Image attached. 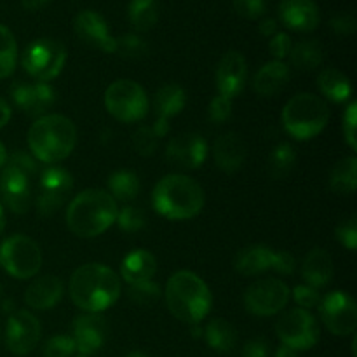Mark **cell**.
<instances>
[{"instance_id": "cell-31", "label": "cell", "mask_w": 357, "mask_h": 357, "mask_svg": "<svg viewBox=\"0 0 357 357\" xmlns=\"http://www.w3.org/2000/svg\"><path fill=\"white\" fill-rule=\"evenodd\" d=\"M128 16L136 31L152 30L160 17L159 0H131Z\"/></svg>"}, {"instance_id": "cell-21", "label": "cell", "mask_w": 357, "mask_h": 357, "mask_svg": "<svg viewBox=\"0 0 357 357\" xmlns=\"http://www.w3.org/2000/svg\"><path fill=\"white\" fill-rule=\"evenodd\" d=\"M279 20L293 31H312L319 26L321 13L314 0H281Z\"/></svg>"}, {"instance_id": "cell-38", "label": "cell", "mask_w": 357, "mask_h": 357, "mask_svg": "<svg viewBox=\"0 0 357 357\" xmlns=\"http://www.w3.org/2000/svg\"><path fill=\"white\" fill-rule=\"evenodd\" d=\"M128 296L131 302H135L136 305L139 307H152L155 305L157 302L162 296V291H160L159 284L153 282L152 279L150 281L136 282V284H129Z\"/></svg>"}, {"instance_id": "cell-29", "label": "cell", "mask_w": 357, "mask_h": 357, "mask_svg": "<svg viewBox=\"0 0 357 357\" xmlns=\"http://www.w3.org/2000/svg\"><path fill=\"white\" fill-rule=\"evenodd\" d=\"M185 105H187V94H185L183 87L178 86V84L162 86L155 93V98H153V108H155L157 119H166V121L181 114Z\"/></svg>"}, {"instance_id": "cell-5", "label": "cell", "mask_w": 357, "mask_h": 357, "mask_svg": "<svg viewBox=\"0 0 357 357\" xmlns=\"http://www.w3.org/2000/svg\"><path fill=\"white\" fill-rule=\"evenodd\" d=\"M164 296L171 314L190 326L201 324L213 305V295L208 284L190 271H180L171 275Z\"/></svg>"}, {"instance_id": "cell-6", "label": "cell", "mask_w": 357, "mask_h": 357, "mask_svg": "<svg viewBox=\"0 0 357 357\" xmlns=\"http://www.w3.org/2000/svg\"><path fill=\"white\" fill-rule=\"evenodd\" d=\"M38 176V166L35 157L26 152H17L7 155L0 174V194L3 204L16 215H23L30 209L33 199V180Z\"/></svg>"}, {"instance_id": "cell-7", "label": "cell", "mask_w": 357, "mask_h": 357, "mask_svg": "<svg viewBox=\"0 0 357 357\" xmlns=\"http://www.w3.org/2000/svg\"><path fill=\"white\" fill-rule=\"evenodd\" d=\"M330 121L326 101L312 93L295 94L282 108V126L295 139L316 138Z\"/></svg>"}, {"instance_id": "cell-1", "label": "cell", "mask_w": 357, "mask_h": 357, "mask_svg": "<svg viewBox=\"0 0 357 357\" xmlns=\"http://www.w3.org/2000/svg\"><path fill=\"white\" fill-rule=\"evenodd\" d=\"M68 293L84 312L100 314L110 309L121 296V278L107 265L86 264L70 278Z\"/></svg>"}, {"instance_id": "cell-26", "label": "cell", "mask_w": 357, "mask_h": 357, "mask_svg": "<svg viewBox=\"0 0 357 357\" xmlns=\"http://www.w3.org/2000/svg\"><path fill=\"white\" fill-rule=\"evenodd\" d=\"M333 260L330 253L321 248L310 251L302 264V278L307 282V286L319 289L326 286L333 279Z\"/></svg>"}, {"instance_id": "cell-24", "label": "cell", "mask_w": 357, "mask_h": 357, "mask_svg": "<svg viewBox=\"0 0 357 357\" xmlns=\"http://www.w3.org/2000/svg\"><path fill=\"white\" fill-rule=\"evenodd\" d=\"M278 251L261 244H253L239 251L236 257V271L243 275H258L261 272L275 271Z\"/></svg>"}, {"instance_id": "cell-35", "label": "cell", "mask_w": 357, "mask_h": 357, "mask_svg": "<svg viewBox=\"0 0 357 357\" xmlns=\"http://www.w3.org/2000/svg\"><path fill=\"white\" fill-rule=\"evenodd\" d=\"M296 164V152L289 143H279L268 155V173L275 180H282L293 171Z\"/></svg>"}, {"instance_id": "cell-55", "label": "cell", "mask_w": 357, "mask_h": 357, "mask_svg": "<svg viewBox=\"0 0 357 357\" xmlns=\"http://www.w3.org/2000/svg\"><path fill=\"white\" fill-rule=\"evenodd\" d=\"M275 357H300L298 352L293 351V349L286 347V345H281V347L278 349V352H275Z\"/></svg>"}, {"instance_id": "cell-57", "label": "cell", "mask_w": 357, "mask_h": 357, "mask_svg": "<svg viewBox=\"0 0 357 357\" xmlns=\"http://www.w3.org/2000/svg\"><path fill=\"white\" fill-rule=\"evenodd\" d=\"M3 229H6V211H3V206L0 202V234L3 232Z\"/></svg>"}, {"instance_id": "cell-56", "label": "cell", "mask_w": 357, "mask_h": 357, "mask_svg": "<svg viewBox=\"0 0 357 357\" xmlns=\"http://www.w3.org/2000/svg\"><path fill=\"white\" fill-rule=\"evenodd\" d=\"M7 155H9V153H7L6 145H3V143L0 142V167H3V164H6Z\"/></svg>"}, {"instance_id": "cell-61", "label": "cell", "mask_w": 357, "mask_h": 357, "mask_svg": "<svg viewBox=\"0 0 357 357\" xmlns=\"http://www.w3.org/2000/svg\"><path fill=\"white\" fill-rule=\"evenodd\" d=\"M77 357H87V356H77Z\"/></svg>"}, {"instance_id": "cell-34", "label": "cell", "mask_w": 357, "mask_h": 357, "mask_svg": "<svg viewBox=\"0 0 357 357\" xmlns=\"http://www.w3.org/2000/svg\"><path fill=\"white\" fill-rule=\"evenodd\" d=\"M108 194L115 201L131 202L139 194V178L138 174L128 169H119L108 178Z\"/></svg>"}, {"instance_id": "cell-50", "label": "cell", "mask_w": 357, "mask_h": 357, "mask_svg": "<svg viewBox=\"0 0 357 357\" xmlns=\"http://www.w3.org/2000/svg\"><path fill=\"white\" fill-rule=\"evenodd\" d=\"M296 267V260L291 253L288 251H278V265H275V272L279 274H293Z\"/></svg>"}, {"instance_id": "cell-9", "label": "cell", "mask_w": 357, "mask_h": 357, "mask_svg": "<svg viewBox=\"0 0 357 357\" xmlns=\"http://www.w3.org/2000/svg\"><path fill=\"white\" fill-rule=\"evenodd\" d=\"M105 107L117 121L138 122L149 114V96L138 82L121 79L112 82L105 91Z\"/></svg>"}, {"instance_id": "cell-4", "label": "cell", "mask_w": 357, "mask_h": 357, "mask_svg": "<svg viewBox=\"0 0 357 357\" xmlns=\"http://www.w3.org/2000/svg\"><path fill=\"white\" fill-rule=\"evenodd\" d=\"M204 190L187 174H167L152 192V204L167 220H190L204 208Z\"/></svg>"}, {"instance_id": "cell-46", "label": "cell", "mask_w": 357, "mask_h": 357, "mask_svg": "<svg viewBox=\"0 0 357 357\" xmlns=\"http://www.w3.org/2000/svg\"><path fill=\"white\" fill-rule=\"evenodd\" d=\"M291 47V37H289L288 33H284V31H278V33H275L274 37H271V40H268V51H271V54L274 56L278 61H282L284 58H288Z\"/></svg>"}, {"instance_id": "cell-33", "label": "cell", "mask_w": 357, "mask_h": 357, "mask_svg": "<svg viewBox=\"0 0 357 357\" xmlns=\"http://www.w3.org/2000/svg\"><path fill=\"white\" fill-rule=\"evenodd\" d=\"M289 59H291V65L296 70H302V72L316 70L317 66H321V63L324 59L323 45L317 40L298 42L289 51Z\"/></svg>"}, {"instance_id": "cell-13", "label": "cell", "mask_w": 357, "mask_h": 357, "mask_svg": "<svg viewBox=\"0 0 357 357\" xmlns=\"http://www.w3.org/2000/svg\"><path fill=\"white\" fill-rule=\"evenodd\" d=\"M291 289L281 279H260L244 293V307L253 316L268 317L279 314L288 305Z\"/></svg>"}, {"instance_id": "cell-20", "label": "cell", "mask_w": 357, "mask_h": 357, "mask_svg": "<svg viewBox=\"0 0 357 357\" xmlns=\"http://www.w3.org/2000/svg\"><path fill=\"white\" fill-rule=\"evenodd\" d=\"M107 321L100 314L86 312L73 321V342L80 356H91L103 347L107 340Z\"/></svg>"}, {"instance_id": "cell-58", "label": "cell", "mask_w": 357, "mask_h": 357, "mask_svg": "<svg viewBox=\"0 0 357 357\" xmlns=\"http://www.w3.org/2000/svg\"><path fill=\"white\" fill-rule=\"evenodd\" d=\"M2 305H3L2 309L6 310V312H7V310H9L10 314L14 312V302H13V300H3V302H2Z\"/></svg>"}, {"instance_id": "cell-48", "label": "cell", "mask_w": 357, "mask_h": 357, "mask_svg": "<svg viewBox=\"0 0 357 357\" xmlns=\"http://www.w3.org/2000/svg\"><path fill=\"white\" fill-rule=\"evenodd\" d=\"M330 26L337 35H352L356 31V20L352 14H337L330 20Z\"/></svg>"}, {"instance_id": "cell-3", "label": "cell", "mask_w": 357, "mask_h": 357, "mask_svg": "<svg viewBox=\"0 0 357 357\" xmlns=\"http://www.w3.org/2000/svg\"><path fill=\"white\" fill-rule=\"evenodd\" d=\"M77 145L75 124L59 114L42 115L28 131V146L40 162L54 166L70 157Z\"/></svg>"}, {"instance_id": "cell-2", "label": "cell", "mask_w": 357, "mask_h": 357, "mask_svg": "<svg viewBox=\"0 0 357 357\" xmlns=\"http://www.w3.org/2000/svg\"><path fill=\"white\" fill-rule=\"evenodd\" d=\"M117 213V201L107 190L87 188L68 204L66 225L79 237H96L114 225Z\"/></svg>"}, {"instance_id": "cell-11", "label": "cell", "mask_w": 357, "mask_h": 357, "mask_svg": "<svg viewBox=\"0 0 357 357\" xmlns=\"http://www.w3.org/2000/svg\"><path fill=\"white\" fill-rule=\"evenodd\" d=\"M275 333L282 345L293 351H309L319 342V323L316 317L300 307L282 314L275 323Z\"/></svg>"}, {"instance_id": "cell-37", "label": "cell", "mask_w": 357, "mask_h": 357, "mask_svg": "<svg viewBox=\"0 0 357 357\" xmlns=\"http://www.w3.org/2000/svg\"><path fill=\"white\" fill-rule=\"evenodd\" d=\"M115 52L121 54L122 58L139 59L145 58L150 52L149 42L136 33H126L122 37L115 38Z\"/></svg>"}, {"instance_id": "cell-28", "label": "cell", "mask_w": 357, "mask_h": 357, "mask_svg": "<svg viewBox=\"0 0 357 357\" xmlns=\"http://www.w3.org/2000/svg\"><path fill=\"white\" fill-rule=\"evenodd\" d=\"M321 93L333 103H345L352 96V84L345 73L337 68H324L317 77Z\"/></svg>"}, {"instance_id": "cell-40", "label": "cell", "mask_w": 357, "mask_h": 357, "mask_svg": "<svg viewBox=\"0 0 357 357\" xmlns=\"http://www.w3.org/2000/svg\"><path fill=\"white\" fill-rule=\"evenodd\" d=\"M157 145H159V138H157V135L153 132L152 126H142V128L132 135V146H135V150L139 155H153V152L157 150Z\"/></svg>"}, {"instance_id": "cell-43", "label": "cell", "mask_w": 357, "mask_h": 357, "mask_svg": "<svg viewBox=\"0 0 357 357\" xmlns=\"http://www.w3.org/2000/svg\"><path fill=\"white\" fill-rule=\"evenodd\" d=\"M209 121L215 122V124H223L230 119L232 115V100L230 98L222 96V94H216L211 100L208 108Z\"/></svg>"}, {"instance_id": "cell-30", "label": "cell", "mask_w": 357, "mask_h": 357, "mask_svg": "<svg viewBox=\"0 0 357 357\" xmlns=\"http://www.w3.org/2000/svg\"><path fill=\"white\" fill-rule=\"evenodd\" d=\"M202 333L209 347L216 352H230L237 345V330L222 317L209 321Z\"/></svg>"}, {"instance_id": "cell-52", "label": "cell", "mask_w": 357, "mask_h": 357, "mask_svg": "<svg viewBox=\"0 0 357 357\" xmlns=\"http://www.w3.org/2000/svg\"><path fill=\"white\" fill-rule=\"evenodd\" d=\"M10 115H13V112H10L9 103L3 98H0V129L6 128L7 122L10 121Z\"/></svg>"}, {"instance_id": "cell-23", "label": "cell", "mask_w": 357, "mask_h": 357, "mask_svg": "<svg viewBox=\"0 0 357 357\" xmlns=\"http://www.w3.org/2000/svg\"><path fill=\"white\" fill-rule=\"evenodd\" d=\"M213 159L225 173H236L246 160V145L236 132H225L213 143Z\"/></svg>"}, {"instance_id": "cell-51", "label": "cell", "mask_w": 357, "mask_h": 357, "mask_svg": "<svg viewBox=\"0 0 357 357\" xmlns=\"http://www.w3.org/2000/svg\"><path fill=\"white\" fill-rule=\"evenodd\" d=\"M258 31H260L264 37H274V35L278 33V21L272 20V17H264V20L260 21Z\"/></svg>"}, {"instance_id": "cell-27", "label": "cell", "mask_w": 357, "mask_h": 357, "mask_svg": "<svg viewBox=\"0 0 357 357\" xmlns=\"http://www.w3.org/2000/svg\"><path fill=\"white\" fill-rule=\"evenodd\" d=\"M157 272V260L150 251L135 250L126 255L121 264V278L128 284L150 281Z\"/></svg>"}, {"instance_id": "cell-32", "label": "cell", "mask_w": 357, "mask_h": 357, "mask_svg": "<svg viewBox=\"0 0 357 357\" xmlns=\"http://www.w3.org/2000/svg\"><path fill=\"white\" fill-rule=\"evenodd\" d=\"M357 185V159L344 157L333 166L330 173V187L337 194L349 195L356 190Z\"/></svg>"}, {"instance_id": "cell-15", "label": "cell", "mask_w": 357, "mask_h": 357, "mask_svg": "<svg viewBox=\"0 0 357 357\" xmlns=\"http://www.w3.org/2000/svg\"><path fill=\"white\" fill-rule=\"evenodd\" d=\"M10 100L23 114L38 119L42 115H47V112L54 107L56 91L47 82L16 80L10 86Z\"/></svg>"}, {"instance_id": "cell-60", "label": "cell", "mask_w": 357, "mask_h": 357, "mask_svg": "<svg viewBox=\"0 0 357 357\" xmlns=\"http://www.w3.org/2000/svg\"><path fill=\"white\" fill-rule=\"evenodd\" d=\"M2 295H3V288H2V284H0V300H2Z\"/></svg>"}, {"instance_id": "cell-19", "label": "cell", "mask_w": 357, "mask_h": 357, "mask_svg": "<svg viewBox=\"0 0 357 357\" xmlns=\"http://www.w3.org/2000/svg\"><path fill=\"white\" fill-rule=\"evenodd\" d=\"M248 79V65L239 51H229L223 54L216 66V87L218 94L234 100L244 89Z\"/></svg>"}, {"instance_id": "cell-39", "label": "cell", "mask_w": 357, "mask_h": 357, "mask_svg": "<svg viewBox=\"0 0 357 357\" xmlns=\"http://www.w3.org/2000/svg\"><path fill=\"white\" fill-rule=\"evenodd\" d=\"M115 223L119 225V229L124 230V232H138L145 227V213L138 206H124L122 209H119L117 220Z\"/></svg>"}, {"instance_id": "cell-25", "label": "cell", "mask_w": 357, "mask_h": 357, "mask_svg": "<svg viewBox=\"0 0 357 357\" xmlns=\"http://www.w3.org/2000/svg\"><path fill=\"white\" fill-rule=\"evenodd\" d=\"M289 80V68L284 61H268L255 73L253 89L260 96H274L281 93Z\"/></svg>"}, {"instance_id": "cell-44", "label": "cell", "mask_w": 357, "mask_h": 357, "mask_svg": "<svg viewBox=\"0 0 357 357\" xmlns=\"http://www.w3.org/2000/svg\"><path fill=\"white\" fill-rule=\"evenodd\" d=\"M293 298H295L296 305L303 310H310L314 307H319L321 295L316 288L312 286H296L293 291Z\"/></svg>"}, {"instance_id": "cell-8", "label": "cell", "mask_w": 357, "mask_h": 357, "mask_svg": "<svg viewBox=\"0 0 357 357\" xmlns=\"http://www.w3.org/2000/svg\"><path fill=\"white\" fill-rule=\"evenodd\" d=\"M66 63V49L56 38H37L24 47L21 65L38 82H49L61 73Z\"/></svg>"}, {"instance_id": "cell-10", "label": "cell", "mask_w": 357, "mask_h": 357, "mask_svg": "<svg viewBox=\"0 0 357 357\" xmlns=\"http://www.w3.org/2000/svg\"><path fill=\"white\" fill-rule=\"evenodd\" d=\"M0 267L16 279H31L42 267V251L31 237L14 234L0 244Z\"/></svg>"}, {"instance_id": "cell-47", "label": "cell", "mask_w": 357, "mask_h": 357, "mask_svg": "<svg viewBox=\"0 0 357 357\" xmlns=\"http://www.w3.org/2000/svg\"><path fill=\"white\" fill-rule=\"evenodd\" d=\"M357 105L352 101L351 105L347 107L344 114V136L345 142L349 143L352 150L357 149V142H356V122H357Z\"/></svg>"}, {"instance_id": "cell-45", "label": "cell", "mask_w": 357, "mask_h": 357, "mask_svg": "<svg viewBox=\"0 0 357 357\" xmlns=\"http://www.w3.org/2000/svg\"><path fill=\"white\" fill-rule=\"evenodd\" d=\"M337 239L338 243L344 244L347 250L354 251L356 246H357V222L356 218L352 216V218L345 220V222H342L340 225L337 227Z\"/></svg>"}, {"instance_id": "cell-59", "label": "cell", "mask_w": 357, "mask_h": 357, "mask_svg": "<svg viewBox=\"0 0 357 357\" xmlns=\"http://www.w3.org/2000/svg\"><path fill=\"white\" fill-rule=\"evenodd\" d=\"M124 357H146L145 354H142V352H131V354L124 356Z\"/></svg>"}, {"instance_id": "cell-16", "label": "cell", "mask_w": 357, "mask_h": 357, "mask_svg": "<svg viewBox=\"0 0 357 357\" xmlns=\"http://www.w3.org/2000/svg\"><path fill=\"white\" fill-rule=\"evenodd\" d=\"M40 340V323L28 310H14L6 323V345L14 356H26Z\"/></svg>"}, {"instance_id": "cell-14", "label": "cell", "mask_w": 357, "mask_h": 357, "mask_svg": "<svg viewBox=\"0 0 357 357\" xmlns=\"http://www.w3.org/2000/svg\"><path fill=\"white\" fill-rule=\"evenodd\" d=\"M321 319L324 326L337 337H347L354 333L357 326L356 302L344 291H331L319 303Z\"/></svg>"}, {"instance_id": "cell-53", "label": "cell", "mask_w": 357, "mask_h": 357, "mask_svg": "<svg viewBox=\"0 0 357 357\" xmlns=\"http://www.w3.org/2000/svg\"><path fill=\"white\" fill-rule=\"evenodd\" d=\"M152 129L157 135V138H164L169 132V121H166V119H157L152 124Z\"/></svg>"}, {"instance_id": "cell-12", "label": "cell", "mask_w": 357, "mask_h": 357, "mask_svg": "<svg viewBox=\"0 0 357 357\" xmlns=\"http://www.w3.org/2000/svg\"><path fill=\"white\" fill-rule=\"evenodd\" d=\"M73 190V178L65 167L47 166L38 173L37 211L42 216H51L63 208Z\"/></svg>"}, {"instance_id": "cell-42", "label": "cell", "mask_w": 357, "mask_h": 357, "mask_svg": "<svg viewBox=\"0 0 357 357\" xmlns=\"http://www.w3.org/2000/svg\"><path fill=\"white\" fill-rule=\"evenodd\" d=\"M234 10L243 20H260L267 13V0H234Z\"/></svg>"}, {"instance_id": "cell-17", "label": "cell", "mask_w": 357, "mask_h": 357, "mask_svg": "<svg viewBox=\"0 0 357 357\" xmlns=\"http://www.w3.org/2000/svg\"><path fill=\"white\" fill-rule=\"evenodd\" d=\"M208 143L197 132H181L166 146V159L181 169H197L208 157Z\"/></svg>"}, {"instance_id": "cell-36", "label": "cell", "mask_w": 357, "mask_h": 357, "mask_svg": "<svg viewBox=\"0 0 357 357\" xmlns=\"http://www.w3.org/2000/svg\"><path fill=\"white\" fill-rule=\"evenodd\" d=\"M17 63V42L13 31L0 24V80L14 72Z\"/></svg>"}, {"instance_id": "cell-22", "label": "cell", "mask_w": 357, "mask_h": 357, "mask_svg": "<svg viewBox=\"0 0 357 357\" xmlns=\"http://www.w3.org/2000/svg\"><path fill=\"white\" fill-rule=\"evenodd\" d=\"M63 282L56 275H40L35 279L24 293V303L33 310H49L63 298Z\"/></svg>"}, {"instance_id": "cell-49", "label": "cell", "mask_w": 357, "mask_h": 357, "mask_svg": "<svg viewBox=\"0 0 357 357\" xmlns=\"http://www.w3.org/2000/svg\"><path fill=\"white\" fill-rule=\"evenodd\" d=\"M268 354H271V345L265 338H253L243 347V357H268Z\"/></svg>"}, {"instance_id": "cell-54", "label": "cell", "mask_w": 357, "mask_h": 357, "mask_svg": "<svg viewBox=\"0 0 357 357\" xmlns=\"http://www.w3.org/2000/svg\"><path fill=\"white\" fill-rule=\"evenodd\" d=\"M49 2H51V0H21V3H23L24 9H28V10L42 9V7L47 6Z\"/></svg>"}, {"instance_id": "cell-18", "label": "cell", "mask_w": 357, "mask_h": 357, "mask_svg": "<svg viewBox=\"0 0 357 357\" xmlns=\"http://www.w3.org/2000/svg\"><path fill=\"white\" fill-rule=\"evenodd\" d=\"M73 31L84 44L103 52H115V37L105 17L96 10H80L73 20Z\"/></svg>"}, {"instance_id": "cell-41", "label": "cell", "mask_w": 357, "mask_h": 357, "mask_svg": "<svg viewBox=\"0 0 357 357\" xmlns=\"http://www.w3.org/2000/svg\"><path fill=\"white\" fill-rule=\"evenodd\" d=\"M75 351V342L70 335H56L45 342L44 357H72Z\"/></svg>"}]
</instances>
